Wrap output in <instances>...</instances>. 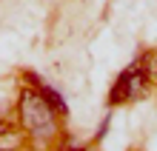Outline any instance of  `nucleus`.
<instances>
[{"mask_svg": "<svg viewBox=\"0 0 157 151\" xmlns=\"http://www.w3.org/2000/svg\"><path fill=\"white\" fill-rule=\"evenodd\" d=\"M20 123L29 131L46 137L49 131L54 128V108L49 106V100L34 94L32 89L23 91V100H20Z\"/></svg>", "mask_w": 157, "mask_h": 151, "instance_id": "obj_1", "label": "nucleus"}, {"mask_svg": "<svg viewBox=\"0 0 157 151\" xmlns=\"http://www.w3.org/2000/svg\"><path fill=\"white\" fill-rule=\"evenodd\" d=\"M146 89H149V83H146L140 66L132 63V69H126L123 74H120V80L114 83V91H112V106H120V103H128V100H137L143 97Z\"/></svg>", "mask_w": 157, "mask_h": 151, "instance_id": "obj_2", "label": "nucleus"}, {"mask_svg": "<svg viewBox=\"0 0 157 151\" xmlns=\"http://www.w3.org/2000/svg\"><path fill=\"white\" fill-rule=\"evenodd\" d=\"M137 66H140L143 77L149 86H157V51H146L140 60H137Z\"/></svg>", "mask_w": 157, "mask_h": 151, "instance_id": "obj_3", "label": "nucleus"}, {"mask_svg": "<svg viewBox=\"0 0 157 151\" xmlns=\"http://www.w3.org/2000/svg\"><path fill=\"white\" fill-rule=\"evenodd\" d=\"M43 97L49 100V106H52V108H57V114H66V103L60 100V94H54L52 89H43Z\"/></svg>", "mask_w": 157, "mask_h": 151, "instance_id": "obj_4", "label": "nucleus"}]
</instances>
